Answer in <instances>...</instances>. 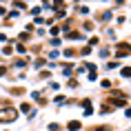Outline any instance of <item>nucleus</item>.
Here are the masks:
<instances>
[{
	"mask_svg": "<svg viewBox=\"0 0 131 131\" xmlns=\"http://www.w3.org/2000/svg\"><path fill=\"white\" fill-rule=\"evenodd\" d=\"M124 53H131V47L129 45H118V56H124Z\"/></svg>",
	"mask_w": 131,
	"mask_h": 131,
	"instance_id": "f03ea898",
	"label": "nucleus"
},
{
	"mask_svg": "<svg viewBox=\"0 0 131 131\" xmlns=\"http://www.w3.org/2000/svg\"><path fill=\"white\" fill-rule=\"evenodd\" d=\"M16 116H18V111L7 107V109L0 111V122H11V120H16Z\"/></svg>",
	"mask_w": 131,
	"mask_h": 131,
	"instance_id": "f257e3e1",
	"label": "nucleus"
}]
</instances>
